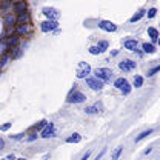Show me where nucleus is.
I'll use <instances>...</instances> for the list:
<instances>
[{
	"label": "nucleus",
	"mask_w": 160,
	"mask_h": 160,
	"mask_svg": "<svg viewBox=\"0 0 160 160\" xmlns=\"http://www.w3.org/2000/svg\"><path fill=\"white\" fill-rule=\"evenodd\" d=\"M125 48L126 49H129V51H136L137 49V40L136 39H128V40H125Z\"/></svg>",
	"instance_id": "nucleus-11"
},
{
	"label": "nucleus",
	"mask_w": 160,
	"mask_h": 160,
	"mask_svg": "<svg viewBox=\"0 0 160 160\" xmlns=\"http://www.w3.org/2000/svg\"><path fill=\"white\" fill-rule=\"evenodd\" d=\"M119 68L122 69V71H132V69H136V62L134 60H122L119 63Z\"/></svg>",
	"instance_id": "nucleus-9"
},
{
	"label": "nucleus",
	"mask_w": 160,
	"mask_h": 160,
	"mask_svg": "<svg viewBox=\"0 0 160 160\" xmlns=\"http://www.w3.org/2000/svg\"><path fill=\"white\" fill-rule=\"evenodd\" d=\"M145 12H146L145 9H142V11H139L137 14H134V16H132V17L129 19V22H131V23H134V22H139V20L142 19L143 16H145Z\"/></svg>",
	"instance_id": "nucleus-21"
},
{
	"label": "nucleus",
	"mask_w": 160,
	"mask_h": 160,
	"mask_svg": "<svg viewBox=\"0 0 160 160\" xmlns=\"http://www.w3.org/2000/svg\"><path fill=\"white\" fill-rule=\"evenodd\" d=\"M22 54H23V49L19 48V46H14V48H12V51H11V54H9V57H11L12 60H16V59H20V57H22Z\"/></svg>",
	"instance_id": "nucleus-14"
},
{
	"label": "nucleus",
	"mask_w": 160,
	"mask_h": 160,
	"mask_svg": "<svg viewBox=\"0 0 160 160\" xmlns=\"http://www.w3.org/2000/svg\"><path fill=\"white\" fill-rule=\"evenodd\" d=\"M156 14H157V9H156V8H151V9L148 11V17H149V19L156 17Z\"/></svg>",
	"instance_id": "nucleus-29"
},
{
	"label": "nucleus",
	"mask_w": 160,
	"mask_h": 160,
	"mask_svg": "<svg viewBox=\"0 0 160 160\" xmlns=\"http://www.w3.org/2000/svg\"><path fill=\"white\" fill-rule=\"evenodd\" d=\"M89 54H92V56H97V54H100L99 48H97V46H91V48H89Z\"/></svg>",
	"instance_id": "nucleus-27"
},
{
	"label": "nucleus",
	"mask_w": 160,
	"mask_h": 160,
	"mask_svg": "<svg viewBox=\"0 0 160 160\" xmlns=\"http://www.w3.org/2000/svg\"><path fill=\"white\" fill-rule=\"evenodd\" d=\"M94 74H96V79L102 80L103 83H105V82H109L111 77H112V71H111L109 68H97V69L94 71Z\"/></svg>",
	"instance_id": "nucleus-1"
},
{
	"label": "nucleus",
	"mask_w": 160,
	"mask_h": 160,
	"mask_svg": "<svg viewBox=\"0 0 160 160\" xmlns=\"http://www.w3.org/2000/svg\"><path fill=\"white\" fill-rule=\"evenodd\" d=\"M89 156H91V151H86V154L82 157V160H88V159H89Z\"/></svg>",
	"instance_id": "nucleus-36"
},
{
	"label": "nucleus",
	"mask_w": 160,
	"mask_h": 160,
	"mask_svg": "<svg viewBox=\"0 0 160 160\" xmlns=\"http://www.w3.org/2000/svg\"><path fill=\"white\" fill-rule=\"evenodd\" d=\"M17 160H26V159H23V157H22V159H17Z\"/></svg>",
	"instance_id": "nucleus-40"
},
{
	"label": "nucleus",
	"mask_w": 160,
	"mask_h": 160,
	"mask_svg": "<svg viewBox=\"0 0 160 160\" xmlns=\"http://www.w3.org/2000/svg\"><path fill=\"white\" fill-rule=\"evenodd\" d=\"M26 31H28V25H26V23L17 25V34H23V32H26Z\"/></svg>",
	"instance_id": "nucleus-24"
},
{
	"label": "nucleus",
	"mask_w": 160,
	"mask_h": 160,
	"mask_svg": "<svg viewBox=\"0 0 160 160\" xmlns=\"http://www.w3.org/2000/svg\"><path fill=\"white\" fill-rule=\"evenodd\" d=\"M43 14L49 20H56L59 17V11L56 8H43Z\"/></svg>",
	"instance_id": "nucleus-10"
},
{
	"label": "nucleus",
	"mask_w": 160,
	"mask_h": 160,
	"mask_svg": "<svg viewBox=\"0 0 160 160\" xmlns=\"http://www.w3.org/2000/svg\"><path fill=\"white\" fill-rule=\"evenodd\" d=\"M8 59H9V56H8V54H5V56L0 59V66H5V65H6V62H8Z\"/></svg>",
	"instance_id": "nucleus-30"
},
{
	"label": "nucleus",
	"mask_w": 160,
	"mask_h": 160,
	"mask_svg": "<svg viewBox=\"0 0 160 160\" xmlns=\"http://www.w3.org/2000/svg\"><path fill=\"white\" fill-rule=\"evenodd\" d=\"M114 86H116L117 89H120L125 96H128V94L131 92V85L128 83V80L123 79V77H120V79L116 80V82H114Z\"/></svg>",
	"instance_id": "nucleus-2"
},
{
	"label": "nucleus",
	"mask_w": 160,
	"mask_h": 160,
	"mask_svg": "<svg viewBox=\"0 0 160 160\" xmlns=\"http://www.w3.org/2000/svg\"><path fill=\"white\" fill-rule=\"evenodd\" d=\"M159 71H160V66H156V68H152V69H149V71H148V76H149V77H152V76H154L156 72H159Z\"/></svg>",
	"instance_id": "nucleus-28"
},
{
	"label": "nucleus",
	"mask_w": 160,
	"mask_h": 160,
	"mask_svg": "<svg viewBox=\"0 0 160 160\" xmlns=\"http://www.w3.org/2000/svg\"><path fill=\"white\" fill-rule=\"evenodd\" d=\"M99 28L103 29V31H106V32H114V31H117V25L112 23V22H108V20L99 22Z\"/></svg>",
	"instance_id": "nucleus-6"
},
{
	"label": "nucleus",
	"mask_w": 160,
	"mask_h": 160,
	"mask_svg": "<svg viewBox=\"0 0 160 160\" xmlns=\"http://www.w3.org/2000/svg\"><path fill=\"white\" fill-rule=\"evenodd\" d=\"M142 48H143V51H145V52H148V54L156 52V46H154V45H151V43H143V45H142Z\"/></svg>",
	"instance_id": "nucleus-18"
},
{
	"label": "nucleus",
	"mask_w": 160,
	"mask_h": 160,
	"mask_svg": "<svg viewBox=\"0 0 160 160\" xmlns=\"http://www.w3.org/2000/svg\"><path fill=\"white\" fill-rule=\"evenodd\" d=\"M25 134H16V136H11V139L12 140H19V139H22Z\"/></svg>",
	"instance_id": "nucleus-35"
},
{
	"label": "nucleus",
	"mask_w": 160,
	"mask_h": 160,
	"mask_svg": "<svg viewBox=\"0 0 160 160\" xmlns=\"http://www.w3.org/2000/svg\"><path fill=\"white\" fill-rule=\"evenodd\" d=\"M100 109H102V103H96L94 106H86L85 112L86 114H96V112H99Z\"/></svg>",
	"instance_id": "nucleus-15"
},
{
	"label": "nucleus",
	"mask_w": 160,
	"mask_h": 160,
	"mask_svg": "<svg viewBox=\"0 0 160 160\" xmlns=\"http://www.w3.org/2000/svg\"><path fill=\"white\" fill-rule=\"evenodd\" d=\"M57 26H59V23H57L56 20H46V22H43V23L40 25V28H42L43 32L54 31V29H57Z\"/></svg>",
	"instance_id": "nucleus-7"
},
{
	"label": "nucleus",
	"mask_w": 160,
	"mask_h": 160,
	"mask_svg": "<svg viewBox=\"0 0 160 160\" xmlns=\"http://www.w3.org/2000/svg\"><path fill=\"white\" fill-rule=\"evenodd\" d=\"M28 19H29V14L25 11V12H22V14H19V19H16V23H26L28 22Z\"/></svg>",
	"instance_id": "nucleus-19"
},
{
	"label": "nucleus",
	"mask_w": 160,
	"mask_h": 160,
	"mask_svg": "<svg viewBox=\"0 0 160 160\" xmlns=\"http://www.w3.org/2000/svg\"><path fill=\"white\" fill-rule=\"evenodd\" d=\"M16 25V17L12 16V14H6L5 16V26L6 28H11V26H14Z\"/></svg>",
	"instance_id": "nucleus-16"
},
{
	"label": "nucleus",
	"mask_w": 160,
	"mask_h": 160,
	"mask_svg": "<svg viewBox=\"0 0 160 160\" xmlns=\"http://www.w3.org/2000/svg\"><path fill=\"white\" fill-rule=\"evenodd\" d=\"M9 3H11V0H5V2L2 3V11H5V9L9 6Z\"/></svg>",
	"instance_id": "nucleus-32"
},
{
	"label": "nucleus",
	"mask_w": 160,
	"mask_h": 160,
	"mask_svg": "<svg viewBox=\"0 0 160 160\" xmlns=\"http://www.w3.org/2000/svg\"><path fill=\"white\" fill-rule=\"evenodd\" d=\"M122 151H123V148L122 146H119L114 152H112V160H119V157H120V154H122Z\"/></svg>",
	"instance_id": "nucleus-26"
},
{
	"label": "nucleus",
	"mask_w": 160,
	"mask_h": 160,
	"mask_svg": "<svg viewBox=\"0 0 160 160\" xmlns=\"http://www.w3.org/2000/svg\"><path fill=\"white\" fill-rule=\"evenodd\" d=\"M148 34L151 36L152 42H157V39H159V31L156 28H148Z\"/></svg>",
	"instance_id": "nucleus-20"
},
{
	"label": "nucleus",
	"mask_w": 160,
	"mask_h": 160,
	"mask_svg": "<svg viewBox=\"0 0 160 160\" xmlns=\"http://www.w3.org/2000/svg\"><path fill=\"white\" fill-rule=\"evenodd\" d=\"M103 154H105V149H103V151H102V152H100L99 156H97V157H96V160H100V159H102V156H103Z\"/></svg>",
	"instance_id": "nucleus-38"
},
{
	"label": "nucleus",
	"mask_w": 160,
	"mask_h": 160,
	"mask_svg": "<svg viewBox=\"0 0 160 160\" xmlns=\"http://www.w3.org/2000/svg\"><path fill=\"white\" fill-rule=\"evenodd\" d=\"M6 159H8V160H16V157H14V154H9Z\"/></svg>",
	"instance_id": "nucleus-39"
},
{
	"label": "nucleus",
	"mask_w": 160,
	"mask_h": 160,
	"mask_svg": "<svg viewBox=\"0 0 160 160\" xmlns=\"http://www.w3.org/2000/svg\"><path fill=\"white\" fill-rule=\"evenodd\" d=\"M86 83H88V86H89L91 89H94V91L103 89V82L99 79H96V77H86Z\"/></svg>",
	"instance_id": "nucleus-5"
},
{
	"label": "nucleus",
	"mask_w": 160,
	"mask_h": 160,
	"mask_svg": "<svg viewBox=\"0 0 160 160\" xmlns=\"http://www.w3.org/2000/svg\"><path fill=\"white\" fill-rule=\"evenodd\" d=\"M86 100V96L80 91H72L69 96H68V103H82Z\"/></svg>",
	"instance_id": "nucleus-4"
},
{
	"label": "nucleus",
	"mask_w": 160,
	"mask_h": 160,
	"mask_svg": "<svg viewBox=\"0 0 160 160\" xmlns=\"http://www.w3.org/2000/svg\"><path fill=\"white\" fill-rule=\"evenodd\" d=\"M19 42V34H11L8 40H6V48H11V46H16Z\"/></svg>",
	"instance_id": "nucleus-13"
},
{
	"label": "nucleus",
	"mask_w": 160,
	"mask_h": 160,
	"mask_svg": "<svg viewBox=\"0 0 160 160\" xmlns=\"http://www.w3.org/2000/svg\"><path fill=\"white\" fill-rule=\"evenodd\" d=\"M26 8H28V5H26V2H25V0L17 2V3L14 5V11H16V12H19V14L25 12V11H26Z\"/></svg>",
	"instance_id": "nucleus-12"
},
{
	"label": "nucleus",
	"mask_w": 160,
	"mask_h": 160,
	"mask_svg": "<svg viewBox=\"0 0 160 160\" xmlns=\"http://www.w3.org/2000/svg\"><path fill=\"white\" fill-rule=\"evenodd\" d=\"M36 139H37V134H36V132H32V134H31L26 140H28V142H32V140H36Z\"/></svg>",
	"instance_id": "nucleus-33"
},
{
	"label": "nucleus",
	"mask_w": 160,
	"mask_h": 160,
	"mask_svg": "<svg viewBox=\"0 0 160 160\" xmlns=\"http://www.w3.org/2000/svg\"><path fill=\"white\" fill-rule=\"evenodd\" d=\"M89 72H91V66H89L86 62H80L79 69H77V77H79V79H86Z\"/></svg>",
	"instance_id": "nucleus-3"
},
{
	"label": "nucleus",
	"mask_w": 160,
	"mask_h": 160,
	"mask_svg": "<svg viewBox=\"0 0 160 160\" xmlns=\"http://www.w3.org/2000/svg\"><path fill=\"white\" fill-rule=\"evenodd\" d=\"M3 148H5V140H3L2 137H0V151H2Z\"/></svg>",
	"instance_id": "nucleus-37"
},
{
	"label": "nucleus",
	"mask_w": 160,
	"mask_h": 160,
	"mask_svg": "<svg viewBox=\"0 0 160 160\" xmlns=\"http://www.w3.org/2000/svg\"><path fill=\"white\" fill-rule=\"evenodd\" d=\"M151 134H152V129H148V131H143V132H140L139 136L136 137V143H137V142H140V140H143L145 137H148V136H151Z\"/></svg>",
	"instance_id": "nucleus-22"
},
{
	"label": "nucleus",
	"mask_w": 160,
	"mask_h": 160,
	"mask_svg": "<svg viewBox=\"0 0 160 160\" xmlns=\"http://www.w3.org/2000/svg\"><path fill=\"white\" fill-rule=\"evenodd\" d=\"M96 46L99 48L100 54H102L103 51H106V49H108V42H105V40H102V42H99V45H96Z\"/></svg>",
	"instance_id": "nucleus-23"
},
{
	"label": "nucleus",
	"mask_w": 160,
	"mask_h": 160,
	"mask_svg": "<svg viewBox=\"0 0 160 160\" xmlns=\"http://www.w3.org/2000/svg\"><path fill=\"white\" fill-rule=\"evenodd\" d=\"M80 140H82V136H80L79 132H74V134H71V136L66 139V142H68V143H79Z\"/></svg>",
	"instance_id": "nucleus-17"
},
{
	"label": "nucleus",
	"mask_w": 160,
	"mask_h": 160,
	"mask_svg": "<svg viewBox=\"0 0 160 160\" xmlns=\"http://www.w3.org/2000/svg\"><path fill=\"white\" fill-rule=\"evenodd\" d=\"M132 83H134V86H136V88H140V86L143 85V77H142V76H136Z\"/></svg>",
	"instance_id": "nucleus-25"
},
{
	"label": "nucleus",
	"mask_w": 160,
	"mask_h": 160,
	"mask_svg": "<svg viewBox=\"0 0 160 160\" xmlns=\"http://www.w3.org/2000/svg\"><path fill=\"white\" fill-rule=\"evenodd\" d=\"M46 123H48L46 120H42L39 125H36V129H37V128H42V126H46Z\"/></svg>",
	"instance_id": "nucleus-34"
},
{
	"label": "nucleus",
	"mask_w": 160,
	"mask_h": 160,
	"mask_svg": "<svg viewBox=\"0 0 160 160\" xmlns=\"http://www.w3.org/2000/svg\"><path fill=\"white\" fill-rule=\"evenodd\" d=\"M3 160H8V159H3Z\"/></svg>",
	"instance_id": "nucleus-41"
},
{
	"label": "nucleus",
	"mask_w": 160,
	"mask_h": 160,
	"mask_svg": "<svg viewBox=\"0 0 160 160\" xmlns=\"http://www.w3.org/2000/svg\"><path fill=\"white\" fill-rule=\"evenodd\" d=\"M56 134V128H54V123H46V126H45V129L42 131V136L40 137H43V139H48V137H52Z\"/></svg>",
	"instance_id": "nucleus-8"
},
{
	"label": "nucleus",
	"mask_w": 160,
	"mask_h": 160,
	"mask_svg": "<svg viewBox=\"0 0 160 160\" xmlns=\"http://www.w3.org/2000/svg\"><path fill=\"white\" fill-rule=\"evenodd\" d=\"M11 125H12V123H9V122L5 123V125H2V126H0V131H8V129L11 128Z\"/></svg>",
	"instance_id": "nucleus-31"
}]
</instances>
